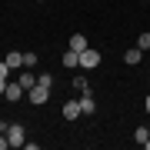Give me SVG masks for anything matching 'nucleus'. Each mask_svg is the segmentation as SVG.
Returning a JSON list of instances; mask_svg holds the SVG:
<instances>
[{"label":"nucleus","instance_id":"obj_9","mask_svg":"<svg viewBox=\"0 0 150 150\" xmlns=\"http://www.w3.org/2000/svg\"><path fill=\"white\" fill-rule=\"evenodd\" d=\"M7 83H10V67H7V60H0V93L7 90Z\"/></svg>","mask_w":150,"mask_h":150},{"label":"nucleus","instance_id":"obj_1","mask_svg":"<svg viewBox=\"0 0 150 150\" xmlns=\"http://www.w3.org/2000/svg\"><path fill=\"white\" fill-rule=\"evenodd\" d=\"M27 97H30L33 107H43V103L50 100V87H47V83H33L30 90H27Z\"/></svg>","mask_w":150,"mask_h":150},{"label":"nucleus","instance_id":"obj_12","mask_svg":"<svg viewBox=\"0 0 150 150\" xmlns=\"http://www.w3.org/2000/svg\"><path fill=\"white\" fill-rule=\"evenodd\" d=\"M134 140H137L140 147H144L147 140H150V130H147V127H137V130H134Z\"/></svg>","mask_w":150,"mask_h":150},{"label":"nucleus","instance_id":"obj_19","mask_svg":"<svg viewBox=\"0 0 150 150\" xmlns=\"http://www.w3.org/2000/svg\"><path fill=\"white\" fill-rule=\"evenodd\" d=\"M40 4H43V0H40Z\"/></svg>","mask_w":150,"mask_h":150},{"label":"nucleus","instance_id":"obj_13","mask_svg":"<svg viewBox=\"0 0 150 150\" xmlns=\"http://www.w3.org/2000/svg\"><path fill=\"white\" fill-rule=\"evenodd\" d=\"M17 83H20L23 90H30V87L37 83V77H33V74H20V80H17Z\"/></svg>","mask_w":150,"mask_h":150},{"label":"nucleus","instance_id":"obj_15","mask_svg":"<svg viewBox=\"0 0 150 150\" xmlns=\"http://www.w3.org/2000/svg\"><path fill=\"white\" fill-rule=\"evenodd\" d=\"M137 47L140 50H150V33H140V37H137Z\"/></svg>","mask_w":150,"mask_h":150},{"label":"nucleus","instance_id":"obj_6","mask_svg":"<svg viewBox=\"0 0 150 150\" xmlns=\"http://www.w3.org/2000/svg\"><path fill=\"white\" fill-rule=\"evenodd\" d=\"M140 60H144V50H140V47H130L127 54H123V64H130V67H137Z\"/></svg>","mask_w":150,"mask_h":150},{"label":"nucleus","instance_id":"obj_8","mask_svg":"<svg viewBox=\"0 0 150 150\" xmlns=\"http://www.w3.org/2000/svg\"><path fill=\"white\" fill-rule=\"evenodd\" d=\"M60 64H64L67 70H74V67H80V54H77V50H67V54H64V60H60Z\"/></svg>","mask_w":150,"mask_h":150},{"label":"nucleus","instance_id":"obj_2","mask_svg":"<svg viewBox=\"0 0 150 150\" xmlns=\"http://www.w3.org/2000/svg\"><path fill=\"white\" fill-rule=\"evenodd\" d=\"M97 64H100V50H93V47L80 50V67H83V70H93Z\"/></svg>","mask_w":150,"mask_h":150},{"label":"nucleus","instance_id":"obj_18","mask_svg":"<svg viewBox=\"0 0 150 150\" xmlns=\"http://www.w3.org/2000/svg\"><path fill=\"white\" fill-rule=\"evenodd\" d=\"M144 107H147V113H150V93H147V100H144Z\"/></svg>","mask_w":150,"mask_h":150},{"label":"nucleus","instance_id":"obj_4","mask_svg":"<svg viewBox=\"0 0 150 150\" xmlns=\"http://www.w3.org/2000/svg\"><path fill=\"white\" fill-rule=\"evenodd\" d=\"M60 113H64L67 120H77V117H83V110H80V100H67Z\"/></svg>","mask_w":150,"mask_h":150},{"label":"nucleus","instance_id":"obj_11","mask_svg":"<svg viewBox=\"0 0 150 150\" xmlns=\"http://www.w3.org/2000/svg\"><path fill=\"white\" fill-rule=\"evenodd\" d=\"M7 67H10V70L23 67V54H17V50H10V54H7Z\"/></svg>","mask_w":150,"mask_h":150},{"label":"nucleus","instance_id":"obj_17","mask_svg":"<svg viewBox=\"0 0 150 150\" xmlns=\"http://www.w3.org/2000/svg\"><path fill=\"white\" fill-rule=\"evenodd\" d=\"M10 147V140H7V134H0V150H7Z\"/></svg>","mask_w":150,"mask_h":150},{"label":"nucleus","instance_id":"obj_20","mask_svg":"<svg viewBox=\"0 0 150 150\" xmlns=\"http://www.w3.org/2000/svg\"><path fill=\"white\" fill-rule=\"evenodd\" d=\"M147 60H150V57H147Z\"/></svg>","mask_w":150,"mask_h":150},{"label":"nucleus","instance_id":"obj_16","mask_svg":"<svg viewBox=\"0 0 150 150\" xmlns=\"http://www.w3.org/2000/svg\"><path fill=\"white\" fill-rule=\"evenodd\" d=\"M37 64V54H23V67H33Z\"/></svg>","mask_w":150,"mask_h":150},{"label":"nucleus","instance_id":"obj_3","mask_svg":"<svg viewBox=\"0 0 150 150\" xmlns=\"http://www.w3.org/2000/svg\"><path fill=\"white\" fill-rule=\"evenodd\" d=\"M7 140H10V147H23V127L20 123H10L7 127Z\"/></svg>","mask_w":150,"mask_h":150},{"label":"nucleus","instance_id":"obj_14","mask_svg":"<svg viewBox=\"0 0 150 150\" xmlns=\"http://www.w3.org/2000/svg\"><path fill=\"white\" fill-rule=\"evenodd\" d=\"M74 87H77L80 93H83V90H90V83H87V77H83V74H77V77H74Z\"/></svg>","mask_w":150,"mask_h":150},{"label":"nucleus","instance_id":"obj_10","mask_svg":"<svg viewBox=\"0 0 150 150\" xmlns=\"http://www.w3.org/2000/svg\"><path fill=\"white\" fill-rule=\"evenodd\" d=\"M70 50H77V54L87 50V37H83V33H74V37H70Z\"/></svg>","mask_w":150,"mask_h":150},{"label":"nucleus","instance_id":"obj_7","mask_svg":"<svg viewBox=\"0 0 150 150\" xmlns=\"http://www.w3.org/2000/svg\"><path fill=\"white\" fill-rule=\"evenodd\" d=\"M4 97H7V100H10V103H17V100H20V97H23V87H20V83H7Z\"/></svg>","mask_w":150,"mask_h":150},{"label":"nucleus","instance_id":"obj_5","mask_svg":"<svg viewBox=\"0 0 150 150\" xmlns=\"http://www.w3.org/2000/svg\"><path fill=\"white\" fill-rule=\"evenodd\" d=\"M80 110H83V113H97V100L90 97V90L80 93Z\"/></svg>","mask_w":150,"mask_h":150}]
</instances>
